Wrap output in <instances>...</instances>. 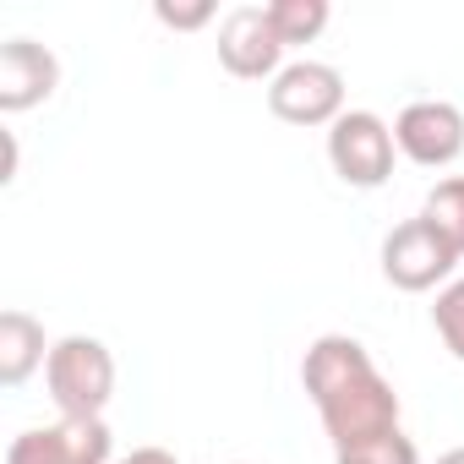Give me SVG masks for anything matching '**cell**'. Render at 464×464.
I'll use <instances>...</instances> for the list:
<instances>
[{
	"mask_svg": "<svg viewBox=\"0 0 464 464\" xmlns=\"http://www.w3.org/2000/svg\"><path fill=\"white\" fill-rule=\"evenodd\" d=\"M301 388H306V399L317 404L334 453L399 431V393H393V382L377 372L372 350H366L361 339H350V334H323V339H312V350H306V361H301Z\"/></svg>",
	"mask_w": 464,
	"mask_h": 464,
	"instance_id": "6da1fadb",
	"label": "cell"
},
{
	"mask_svg": "<svg viewBox=\"0 0 464 464\" xmlns=\"http://www.w3.org/2000/svg\"><path fill=\"white\" fill-rule=\"evenodd\" d=\"M44 382H50V399H55L61 415H72V420H104V410L115 399V355L93 334H66V339L50 344Z\"/></svg>",
	"mask_w": 464,
	"mask_h": 464,
	"instance_id": "7a4b0ae2",
	"label": "cell"
},
{
	"mask_svg": "<svg viewBox=\"0 0 464 464\" xmlns=\"http://www.w3.org/2000/svg\"><path fill=\"white\" fill-rule=\"evenodd\" d=\"M459 268V252L453 241L442 236V229L431 218H404L388 229V241H382V279L404 295H426L437 285H448V274Z\"/></svg>",
	"mask_w": 464,
	"mask_h": 464,
	"instance_id": "3957f363",
	"label": "cell"
},
{
	"mask_svg": "<svg viewBox=\"0 0 464 464\" xmlns=\"http://www.w3.org/2000/svg\"><path fill=\"white\" fill-rule=\"evenodd\" d=\"M393 153H399L393 126L372 110H344L328 126V164L344 186H361V191L382 186L393 175Z\"/></svg>",
	"mask_w": 464,
	"mask_h": 464,
	"instance_id": "277c9868",
	"label": "cell"
},
{
	"mask_svg": "<svg viewBox=\"0 0 464 464\" xmlns=\"http://www.w3.org/2000/svg\"><path fill=\"white\" fill-rule=\"evenodd\" d=\"M268 110L285 126H334L344 115V77L328 61H290L268 82Z\"/></svg>",
	"mask_w": 464,
	"mask_h": 464,
	"instance_id": "5b68a950",
	"label": "cell"
},
{
	"mask_svg": "<svg viewBox=\"0 0 464 464\" xmlns=\"http://www.w3.org/2000/svg\"><path fill=\"white\" fill-rule=\"evenodd\" d=\"M218 66L241 82H274L285 72V39L274 34L268 6H236L218 23Z\"/></svg>",
	"mask_w": 464,
	"mask_h": 464,
	"instance_id": "8992f818",
	"label": "cell"
},
{
	"mask_svg": "<svg viewBox=\"0 0 464 464\" xmlns=\"http://www.w3.org/2000/svg\"><path fill=\"white\" fill-rule=\"evenodd\" d=\"M393 142L420 169H448L464 153V110L448 99H415L393 121Z\"/></svg>",
	"mask_w": 464,
	"mask_h": 464,
	"instance_id": "52a82bcc",
	"label": "cell"
},
{
	"mask_svg": "<svg viewBox=\"0 0 464 464\" xmlns=\"http://www.w3.org/2000/svg\"><path fill=\"white\" fill-rule=\"evenodd\" d=\"M6 464H115V437L104 420L61 415L55 426H34V431L12 437Z\"/></svg>",
	"mask_w": 464,
	"mask_h": 464,
	"instance_id": "ba28073f",
	"label": "cell"
},
{
	"mask_svg": "<svg viewBox=\"0 0 464 464\" xmlns=\"http://www.w3.org/2000/svg\"><path fill=\"white\" fill-rule=\"evenodd\" d=\"M55 88H61V61L39 39L0 44V110L6 115H23V110L55 99Z\"/></svg>",
	"mask_w": 464,
	"mask_h": 464,
	"instance_id": "9c48e42d",
	"label": "cell"
},
{
	"mask_svg": "<svg viewBox=\"0 0 464 464\" xmlns=\"http://www.w3.org/2000/svg\"><path fill=\"white\" fill-rule=\"evenodd\" d=\"M44 361H50L44 323L12 306L6 317H0V382H6V388H23Z\"/></svg>",
	"mask_w": 464,
	"mask_h": 464,
	"instance_id": "30bf717a",
	"label": "cell"
},
{
	"mask_svg": "<svg viewBox=\"0 0 464 464\" xmlns=\"http://www.w3.org/2000/svg\"><path fill=\"white\" fill-rule=\"evenodd\" d=\"M268 17H274V34L285 39V50L290 44H312L323 28H328V0H274L268 6Z\"/></svg>",
	"mask_w": 464,
	"mask_h": 464,
	"instance_id": "8fae6325",
	"label": "cell"
},
{
	"mask_svg": "<svg viewBox=\"0 0 464 464\" xmlns=\"http://www.w3.org/2000/svg\"><path fill=\"white\" fill-rule=\"evenodd\" d=\"M420 218H431L442 236L453 241V252L464 257V175L437 180V186L426 191V202H420Z\"/></svg>",
	"mask_w": 464,
	"mask_h": 464,
	"instance_id": "7c38bea8",
	"label": "cell"
},
{
	"mask_svg": "<svg viewBox=\"0 0 464 464\" xmlns=\"http://www.w3.org/2000/svg\"><path fill=\"white\" fill-rule=\"evenodd\" d=\"M334 464H420V448H415L404 431H388V437H372V442L339 448Z\"/></svg>",
	"mask_w": 464,
	"mask_h": 464,
	"instance_id": "4fadbf2b",
	"label": "cell"
},
{
	"mask_svg": "<svg viewBox=\"0 0 464 464\" xmlns=\"http://www.w3.org/2000/svg\"><path fill=\"white\" fill-rule=\"evenodd\" d=\"M431 328H437V339L448 344V355H453V361H464V279H448V285L437 290Z\"/></svg>",
	"mask_w": 464,
	"mask_h": 464,
	"instance_id": "5bb4252c",
	"label": "cell"
},
{
	"mask_svg": "<svg viewBox=\"0 0 464 464\" xmlns=\"http://www.w3.org/2000/svg\"><path fill=\"white\" fill-rule=\"evenodd\" d=\"M153 17H159L164 28H175V34H197V28L213 23V0H191V6H169V0H159Z\"/></svg>",
	"mask_w": 464,
	"mask_h": 464,
	"instance_id": "9a60e30c",
	"label": "cell"
},
{
	"mask_svg": "<svg viewBox=\"0 0 464 464\" xmlns=\"http://www.w3.org/2000/svg\"><path fill=\"white\" fill-rule=\"evenodd\" d=\"M115 464H180L169 448H131L126 459H115Z\"/></svg>",
	"mask_w": 464,
	"mask_h": 464,
	"instance_id": "2e32d148",
	"label": "cell"
},
{
	"mask_svg": "<svg viewBox=\"0 0 464 464\" xmlns=\"http://www.w3.org/2000/svg\"><path fill=\"white\" fill-rule=\"evenodd\" d=\"M437 464H464V448H448V453H442Z\"/></svg>",
	"mask_w": 464,
	"mask_h": 464,
	"instance_id": "e0dca14e",
	"label": "cell"
}]
</instances>
